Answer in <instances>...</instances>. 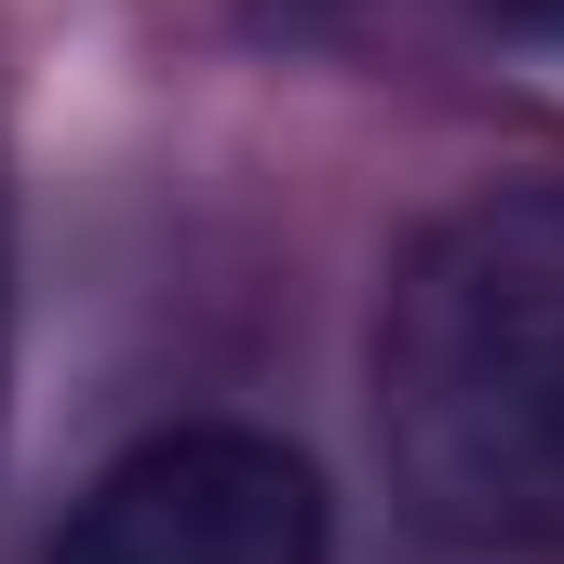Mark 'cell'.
Returning <instances> with one entry per match:
<instances>
[{"mask_svg":"<svg viewBox=\"0 0 564 564\" xmlns=\"http://www.w3.org/2000/svg\"><path fill=\"white\" fill-rule=\"evenodd\" d=\"M377 457L457 551L564 538V188H498L390 269Z\"/></svg>","mask_w":564,"mask_h":564,"instance_id":"cell-1","label":"cell"},{"mask_svg":"<svg viewBox=\"0 0 564 564\" xmlns=\"http://www.w3.org/2000/svg\"><path fill=\"white\" fill-rule=\"evenodd\" d=\"M54 564H336V498L296 444L202 416L108 457L54 524Z\"/></svg>","mask_w":564,"mask_h":564,"instance_id":"cell-2","label":"cell"},{"mask_svg":"<svg viewBox=\"0 0 564 564\" xmlns=\"http://www.w3.org/2000/svg\"><path fill=\"white\" fill-rule=\"evenodd\" d=\"M511 28H538V41H564V0H498Z\"/></svg>","mask_w":564,"mask_h":564,"instance_id":"cell-3","label":"cell"}]
</instances>
